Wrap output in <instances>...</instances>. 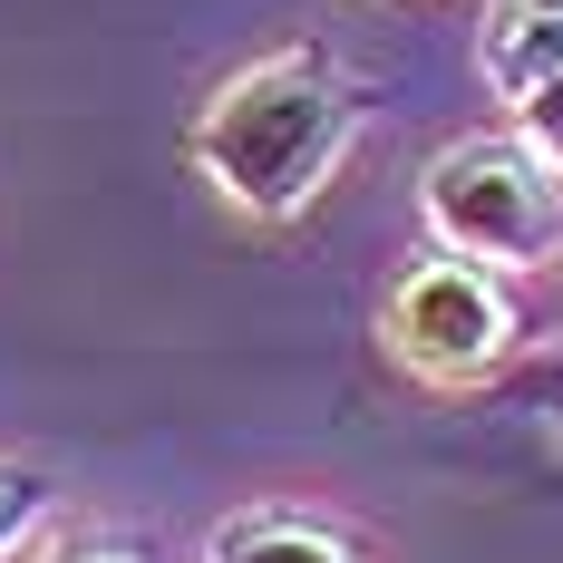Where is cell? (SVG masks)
Instances as JSON below:
<instances>
[{
    "instance_id": "cell-1",
    "label": "cell",
    "mask_w": 563,
    "mask_h": 563,
    "mask_svg": "<svg viewBox=\"0 0 563 563\" xmlns=\"http://www.w3.org/2000/svg\"><path fill=\"white\" fill-rule=\"evenodd\" d=\"M360 136V88L350 68L321 49H282V58H253L243 78H224L205 117H195V166L205 185L224 195L233 214L253 224H291L331 166L350 156Z\"/></svg>"
},
{
    "instance_id": "cell-2",
    "label": "cell",
    "mask_w": 563,
    "mask_h": 563,
    "mask_svg": "<svg viewBox=\"0 0 563 563\" xmlns=\"http://www.w3.org/2000/svg\"><path fill=\"white\" fill-rule=\"evenodd\" d=\"M418 205L438 253H466L486 273H525L563 243V175L525 146V136H456L428 156Z\"/></svg>"
},
{
    "instance_id": "cell-3",
    "label": "cell",
    "mask_w": 563,
    "mask_h": 563,
    "mask_svg": "<svg viewBox=\"0 0 563 563\" xmlns=\"http://www.w3.org/2000/svg\"><path fill=\"white\" fill-rule=\"evenodd\" d=\"M379 340H389L398 369H418L438 389H466L515 350V291H506V273H486L466 253H428V263H408L389 282Z\"/></svg>"
},
{
    "instance_id": "cell-4",
    "label": "cell",
    "mask_w": 563,
    "mask_h": 563,
    "mask_svg": "<svg viewBox=\"0 0 563 563\" xmlns=\"http://www.w3.org/2000/svg\"><path fill=\"white\" fill-rule=\"evenodd\" d=\"M476 58L496 98H534L544 78H563V0H486Z\"/></svg>"
},
{
    "instance_id": "cell-5",
    "label": "cell",
    "mask_w": 563,
    "mask_h": 563,
    "mask_svg": "<svg viewBox=\"0 0 563 563\" xmlns=\"http://www.w3.org/2000/svg\"><path fill=\"white\" fill-rule=\"evenodd\" d=\"M214 563H360V544L321 525V515H291V506H253L214 525Z\"/></svg>"
},
{
    "instance_id": "cell-6",
    "label": "cell",
    "mask_w": 563,
    "mask_h": 563,
    "mask_svg": "<svg viewBox=\"0 0 563 563\" xmlns=\"http://www.w3.org/2000/svg\"><path fill=\"white\" fill-rule=\"evenodd\" d=\"M49 506H58V476H49V466L0 456V563H10L30 534H40V525H49Z\"/></svg>"
},
{
    "instance_id": "cell-7",
    "label": "cell",
    "mask_w": 563,
    "mask_h": 563,
    "mask_svg": "<svg viewBox=\"0 0 563 563\" xmlns=\"http://www.w3.org/2000/svg\"><path fill=\"white\" fill-rule=\"evenodd\" d=\"M515 136H525V146L563 175V78H544L534 98H515Z\"/></svg>"
},
{
    "instance_id": "cell-8",
    "label": "cell",
    "mask_w": 563,
    "mask_h": 563,
    "mask_svg": "<svg viewBox=\"0 0 563 563\" xmlns=\"http://www.w3.org/2000/svg\"><path fill=\"white\" fill-rule=\"evenodd\" d=\"M40 563H146L136 544H117V534H68V544H49Z\"/></svg>"
}]
</instances>
